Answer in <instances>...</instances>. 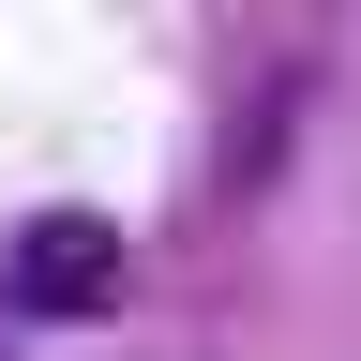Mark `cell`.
Instances as JSON below:
<instances>
[{"instance_id":"6da1fadb","label":"cell","mask_w":361,"mask_h":361,"mask_svg":"<svg viewBox=\"0 0 361 361\" xmlns=\"http://www.w3.org/2000/svg\"><path fill=\"white\" fill-rule=\"evenodd\" d=\"M0 286H16L30 316H106V301H121V226H106V211H45V226H16Z\"/></svg>"}]
</instances>
